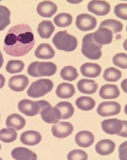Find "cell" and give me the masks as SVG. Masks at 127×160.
Masks as SVG:
<instances>
[{"mask_svg":"<svg viewBox=\"0 0 127 160\" xmlns=\"http://www.w3.org/2000/svg\"><path fill=\"white\" fill-rule=\"evenodd\" d=\"M35 44L31 28L27 24H22L12 27L6 33L3 49L10 56L19 57L28 53Z\"/></svg>","mask_w":127,"mask_h":160,"instance_id":"1","label":"cell"},{"mask_svg":"<svg viewBox=\"0 0 127 160\" xmlns=\"http://www.w3.org/2000/svg\"><path fill=\"white\" fill-rule=\"evenodd\" d=\"M52 42L58 49L66 52L74 50L78 45L76 38L69 34L66 30L60 31L56 34Z\"/></svg>","mask_w":127,"mask_h":160,"instance_id":"2","label":"cell"},{"mask_svg":"<svg viewBox=\"0 0 127 160\" xmlns=\"http://www.w3.org/2000/svg\"><path fill=\"white\" fill-rule=\"evenodd\" d=\"M57 67L50 62L35 61L31 63L27 69L28 74L34 77L50 76L56 72Z\"/></svg>","mask_w":127,"mask_h":160,"instance_id":"3","label":"cell"},{"mask_svg":"<svg viewBox=\"0 0 127 160\" xmlns=\"http://www.w3.org/2000/svg\"><path fill=\"white\" fill-rule=\"evenodd\" d=\"M81 51L87 58L91 60H97L102 55L101 51L102 45L99 44L94 40L92 33L85 35L82 39Z\"/></svg>","mask_w":127,"mask_h":160,"instance_id":"4","label":"cell"},{"mask_svg":"<svg viewBox=\"0 0 127 160\" xmlns=\"http://www.w3.org/2000/svg\"><path fill=\"white\" fill-rule=\"evenodd\" d=\"M103 130L110 135L127 137V121L114 118L106 119L101 123Z\"/></svg>","mask_w":127,"mask_h":160,"instance_id":"5","label":"cell"},{"mask_svg":"<svg viewBox=\"0 0 127 160\" xmlns=\"http://www.w3.org/2000/svg\"><path fill=\"white\" fill-rule=\"evenodd\" d=\"M49 103L44 100L34 101L24 99L19 103L18 107L19 111L26 116H32L40 114L42 110Z\"/></svg>","mask_w":127,"mask_h":160,"instance_id":"6","label":"cell"},{"mask_svg":"<svg viewBox=\"0 0 127 160\" xmlns=\"http://www.w3.org/2000/svg\"><path fill=\"white\" fill-rule=\"evenodd\" d=\"M53 87V84L47 79H39L32 82L27 91V95L33 98L44 96L50 92Z\"/></svg>","mask_w":127,"mask_h":160,"instance_id":"7","label":"cell"},{"mask_svg":"<svg viewBox=\"0 0 127 160\" xmlns=\"http://www.w3.org/2000/svg\"><path fill=\"white\" fill-rule=\"evenodd\" d=\"M121 106L115 101H106L99 104L96 109L98 114L103 117H108L118 114L121 111Z\"/></svg>","mask_w":127,"mask_h":160,"instance_id":"8","label":"cell"},{"mask_svg":"<svg viewBox=\"0 0 127 160\" xmlns=\"http://www.w3.org/2000/svg\"><path fill=\"white\" fill-rule=\"evenodd\" d=\"M97 24L96 19L87 13H82L78 16L76 18V25L80 30L86 31L95 28Z\"/></svg>","mask_w":127,"mask_h":160,"instance_id":"9","label":"cell"},{"mask_svg":"<svg viewBox=\"0 0 127 160\" xmlns=\"http://www.w3.org/2000/svg\"><path fill=\"white\" fill-rule=\"evenodd\" d=\"M73 130L74 127L71 123L67 122L58 121L52 125L51 131L55 137L62 138L71 134Z\"/></svg>","mask_w":127,"mask_h":160,"instance_id":"10","label":"cell"},{"mask_svg":"<svg viewBox=\"0 0 127 160\" xmlns=\"http://www.w3.org/2000/svg\"><path fill=\"white\" fill-rule=\"evenodd\" d=\"M88 11L98 16H104L110 12V6L104 1L92 0L90 1L87 6Z\"/></svg>","mask_w":127,"mask_h":160,"instance_id":"11","label":"cell"},{"mask_svg":"<svg viewBox=\"0 0 127 160\" xmlns=\"http://www.w3.org/2000/svg\"><path fill=\"white\" fill-rule=\"evenodd\" d=\"M40 114L43 120L46 123H55L61 119L59 110L55 107H52L49 104L41 111Z\"/></svg>","mask_w":127,"mask_h":160,"instance_id":"12","label":"cell"},{"mask_svg":"<svg viewBox=\"0 0 127 160\" xmlns=\"http://www.w3.org/2000/svg\"><path fill=\"white\" fill-rule=\"evenodd\" d=\"M29 81L28 77L24 75H15L12 77L8 83L9 87L17 92L24 90L28 86Z\"/></svg>","mask_w":127,"mask_h":160,"instance_id":"13","label":"cell"},{"mask_svg":"<svg viewBox=\"0 0 127 160\" xmlns=\"http://www.w3.org/2000/svg\"><path fill=\"white\" fill-rule=\"evenodd\" d=\"M92 37L96 43L101 45L110 43L112 40V32L104 27H99L95 32L92 33Z\"/></svg>","mask_w":127,"mask_h":160,"instance_id":"14","label":"cell"},{"mask_svg":"<svg viewBox=\"0 0 127 160\" xmlns=\"http://www.w3.org/2000/svg\"><path fill=\"white\" fill-rule=\"evenodd\" d=\"M58 9L57 5L50 1H44L39 3L37 8V13L41 16L51 17L55 14Z\"/></svg>","mask_w":127,"mask_h":160,"instance_id":"15","label":"cell"},{"mask_svg":"<svg viewBox=\"0 0 127 160\" xmlns=\"http://www.w3.org/2000/svg\"><path fill=\"white\" fill-rule=\"evenodd\" d=\"M75 141L79 147L86 148L91 146L94 141L93 134L87 130H83L76 134Z\"/></svg>","mask_w":127,"mask_h":160,"instance_id":"16","label":"cell"},{"mask_svg":"<svg viewBox=\"0 0 127 160\" xmlns=\"http://www.w3.org/2000/svg\"><path fill=\"white\" fill-rule=\"evenodd\" d=\"M42 140V136L38 132L34 130H28L21 135L20 140L24 144L33 146L39 143Z\"/></svg>","mask_w":127,"mask_h":160,"instance_id":"17","label":"cell"},{"mask_svg":"<svg viewBox=\"0 0 127 160\" xmlns=\"http://www.w3.org/2000/svg\"><path fill=\"white\" fill-rule=\"evenodd\" d=\"M80 71L82 75L85 77L95 78L100 75L101 68L97 63L87 62L81 66Z\"/></svg>","mask_w":127,"mask_h":160,"instance_id":"18","label":"cell"},{"mask_svg":"<svg viewBox=\"0 0 127 160\" xmlns=\"http://www.w3.org/2000/svg\"><path fill=\"white\" fill-rule=\"evenodd\" d=\"M77 85L79 91L88 94L95 93L98 88L97 83L94 80L91 79H82L78 82Z\"/></svg>","mask_w":127,"mask_h":160,"instance_id":"19","label":"cell"},{"mask_svg":"<svg viewBox=\"0 0 127 160\" xmlns=\"http://www.w3.org/2000/svg\"><path fill=\"white\" fill-rule=\"evenodd\" d=\"M120 94L117 86L112 84H107L102 86L99 91V96L104 99H116Z\"/></svg>","mask_w":127,"mask_h":160,"instance_id":"20","label":"cell"},{"mask_svg":"<svg viewBox=\"0 0 127 160\" xmlns=\"http://www.w3.org/2000/svg\"><path fill=\"white\" fill-rule=\"evenodd\" d=\"M13 158L16 160H36V154L33 151L25 147H18L11 152Z\"/></svg>","mask_w":127,"mask_h":160,"instance_id":"21","label":"cell"},{"mask_svg":"<svg viewBox=\"0 0 127 160\" xmlns=\"http://www.w3.org/2000/svg\"><path fill=\"white\" fill-rule=\"evenodd\" d=\"M115 144L109 139H103L99 141L95 147L96 152L101 155H107L112 153L115 149Z\"/></svg>","mask_w":127,"mask_h":160,"instance_id":"22","label":"cell"},{"mask_svg":"<svg viewBox=\"0 0 127 160\" xmlns=\"http://www.w3.org/2000/svg\"><path fill=\"white\" fill-rule=\"evenodd\" d=\"M55 53L51 46L46 43L40 44L35 51V55L37 58L45 60L52 58Z\"/></svg>","mask_w":127,"mask_h":160,"instance_id":"23","label":"cell"},{"mask_svg":"<svg viewBox=\"0 0 127 160\" xmlns=\"http://www.w3.org/2000/svg\"><path fill=\"white\" fill-rule=\"evenodd\" d=\"M25 124V119L17 113H13L9 116L6 121V125L8 128L16 130L22 129Z\"/></svg>","mask_w":127,"mask_h":160,"instance_id":"24","label":"cell"},{"mask_svg":"<svg viewBox=\"0 0 127 160\" xmlns=\"http://www.w3.org/2000/svg\"><path fill=\"white\" fill-rule=\"evenodd\" d=\"M58 97L62 99H68L73 96L75 93L74 86L67 82H62L57 87L56 91Z\"/></svg>","mask_w":127,"mask_h":160,"instance_id":"25","label":"cell"},{"mask_svg":"<svg viewBox=\"0 0 127 160\" xmlns=\"http://www.w3.org/2000/svg\"><path fill=\"white\" fill-rule=\"evenodd\" d=\"M55 27L52 22L50 20H43L40 23L37 30L40 36L42 38H49Z\"/></svg>","mask_w":127,"mask_h":160,"instance_id":"26","label":"cell"},{"mask_svg":"<svg viewBox=\"0 0 127 160\" xmlns=\"http://www.w3.org/2000/svg\"><path fill=\"white\" fill-rule=\"evenodd\" d=\"M55 107L59 110L61 114V119H68L73 116L74 113V107L68 101L60 102Z\"/></svg>","mask_w":127,"mask_h":160,"instance_id":"27","label":"cell"},{"mask_svg":"<svg viewBox=\"0 0 127 160\" xmlns=\"http://www.w3.org/2000/svg\"><path fill=\"white\" fill-rule=\"evenodd\" d=\"M75 104L80 109L84 111H88L92 109L94 107L96 102L92 98L83 96L77 98Z\"/></svg>","mask_w":127,"mask_h":160,"instance_id":"28","label":"cell"},{"mask_svg":"<svg viewBox=\"0 0 127 160\" xmlns=\"http://www.w3.org/2000/svg\"><path fill=\"white\" fill-rule=\"evenodd\" d=\"M99 27L107 28L112 34H116L122 30L123 25L121 22L115 19H108L103 21Z\"/></svg>","mask_w":127,"mask_h":160,"instance_id":"29","label":"cell"},{"mask_svg":"<svg viewBox=\"0 0 127 160\" xmlns=\"http://www.w3.org/2000/svg\"><path fill=\"white\" fill-rule=\"evenodd\" d=\"M60 75L64 80L71 82L75 80L79 74L76 68L69 66L64 67L61 69Z\"/></svg>","mask_w":127,"mask_h":160,"instance_id":"30","label":"cell"},{"mask_svg":"<svg viewBox=\"0 0 127 160\" xmlns=\"http://www.w3.org/2000/svg\"><path fill=\"white\" fill-rule=\"evenodd\" d=\"M72 17L70 14L66 13H60L54 18L53 21L57 26L60 27H65L72 23Z\"/></svg>","mask_w":127,"mask_h":160,"instance_id":"31","label":"cell"},{"mask_svg":"<svg viewBox=\"0 0 127 160\" xmlns=\"http://www.w3.org/2000/svg\"><path fill=\"white\" fill-rule=\"evenodd\" d=\"M121 71L117 68L110 67L104 71L103 77L108 82H115L119 80L121 77Z\"/></svg>","mask_w":127,"mask_h":160,"instance_id":"32","label":"cell"},{"mask_svg":"<svg viewBox=\"0 0 127 160\" xmlns=\"http://www.w3.org/2000/svg\"><path fill=\"white\" fill-rule=\"evenodd\" d=\"M17 137V133L12 129L3 128L0 130V140L4 142H11L15 140Z\"/></svg>","mask_w":127,"mask_h":160,"instance_id":"33","label":"cell"},{"mask_svg":"<svg viewBox=\"0 0 127 160\" xmlns=\"http://www.w3.org/2000/svg\"><path fill=\"white\" fill-rule=\"evenodd\" d=\"M10 13L6 7L0 5V31H2L10 23Z\"/></svg>","mask_w":127,"mask_h":160,"instance_id":"34","label":"cell"},{"mask_svg":"<svg viewBox=\"0 0 127 160\" xmlns=\"http://www.w3.org/2000/svg\"><path fill=\"white\" fill-rule=\"evenodd\" d=\"M24 64L23 62L19 60H10L9 61L6 66V70L11 74L20 73L23 70Z\"/></svg>","mask_w":127,"mask_h":160,"instance_id":"35","label":"cell"},{"mask_svg":"<svg viewBox=\"0 0 127 160\" xmlns=\"http://www.w3.org/2000/svg\"><path fill=\"white\" fill-rule=\"evenodd\" d=\"M127 55L124 53H119L115 55L112 61L116 66L122 69L127 68Z\"/></svg>","mask_w":127,"mask_h":160,"instance_id":"36","label":"cell"},{"mask_svg":"<svg viewBox=\"0 0 127 160\" xmlns=\"http://www.w3.org/2000/svg\"><path fill=\"white\" fill-rule=\"evenodd\" d=\"M68 160H87L88 155L82 150L76 149L69 152L67 156Z\"/></svg>","mask_w":127,"mask_h":160,"instance_id":"37","label":"cell"},{"mask_svg":"<svg viewBox=\"0 0 127 160\" xmlns=\"http://www.w3.org/2000/svg\"><path fill=\"white\" fill-rule=\"evenodd\" d=\"M127 3H120L114 8V12L116 16L122 19L127 20Z\"/></svg>","mask_w":127,"mask_h":160,"instance_id":"38","label":"cell"},{"mask_svg":"<svg viewBox=\"0 0 127 160\" xmlns=\"http://www.w3.org/2000/svg\"><path fill=\"white\" fill-rule=\"evenodd\" d=\"M5 79L4 77L0 74V89L2 88L4 85Z\"/></svg>","mask_w":127,"mask_h":160,"instance_id":"39","label":"cell"},{"mask_svg":"<svg viewBox=\"0 0 127 160\" xmlns=\"http://www.w3.org/2000/svg\"><path fill=\"white\" fill-rule=\"evenodd\" d=\"M4 61L3 56L0 50V68L2 67Z\"/></svg>","mask_w":127,"mask_h":160,"instance_id":"40","label":"cell"},{"mask_svg":"<svg viewBox=\"0 0 127 160\" xmlns=\"http://www.w3.org/2000/svg\"><path fill=\"white\" fill-rule=\"evenodd\" d=\"M1 144H0V150L1 149Z\"/></svg>","mask_w":127,"mask_h":160,"instance_id":"41","label":"cell"},{"mask_svg":"<svg viewBox=\"0 0 127 160\" xmlns=\"http://www.w3.org/2000/svg\"><path fill=\"white\" fill-rule=\"evenodd\" d=\"M0 118H1V114L0 113Z\"/></svg>","mask_w":127,"mask_h":160,"instance_id":"42","label":"cell"}]
</instances>
